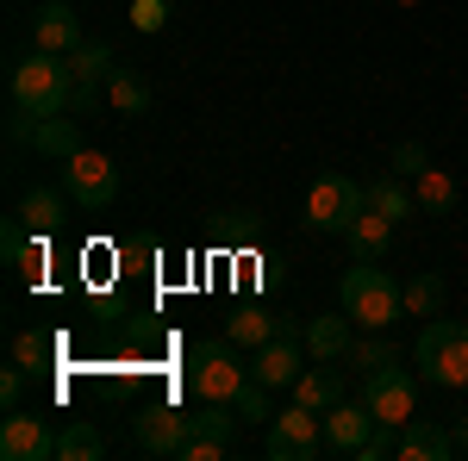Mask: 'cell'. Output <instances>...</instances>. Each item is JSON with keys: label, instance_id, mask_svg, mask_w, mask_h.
I'll use <instances>...</instances> for the list:
<instances>
[{"label": "cell", "instance_id": "cell-1", "mask_svg": "<svg viewBox=\"0 0 468 461\" xmlns=\"http://www.w3.org/2000/svg\"><path fill=\"white\" fill-rule=\"evenodd\" d=\"M69 57H50V50H32V57H19L13 63V81H6V107L32 112V119H57V112H69Z\"/></svg>", "mask_w": 468, "mask_h": 461}, {"label": "cell", "instance_id": "cell-2", "mask_svg": "<svg viewBox=\"0 0 468 461\" xmlns=\"http://www.w3.org/2000/svg\"><path fill=\"white\" fill-rule=\"evenodd\" d=\"M337 306L356 319V330H394V319L406 312V287L381 268V262H356L337 281Z\"/></svg>", "mask_w": 468, "mask_h": 461}, {"label": "cell", "instance_id": "cell-3", "mask_svg": "<svg viewBox=\"0 0 468 461\" xmlns=\"http://www.w3.org/2000/svg\"><path fill=\"white\" fill-rule=\"evenodd\" d=\"M412 361L431 387H468V324L463 319H425L419 343H412Z\"/></svg>", "mask_w": 468, "mask_h": 461}, {"label": "cell", "instance_id": "cell-4", "mask_svg": "<svg viewBox=\"0 0 468 461\" xmlns=\"http://www.w3.org/2000/svg\"><path fill=\"white\" fill-rule=\"evenodd\" d=\"M250 381V368L238 361V343H194L187 350V393L194 399H238Z\"/></svg>", "mask_w": 468, "mask_h": 461}, {"label": "cell", "instance_id": "cell-5", "mask_svg": "<svg viewBox=\"0 0 468 461\" xmlns=\"http://www.w3.org/2000/svg\"><path fill=\"white\" fill-rule=\"evenodd\" d=\"M262 456L269 461H319L324 456V412H306V405L275 412L269 436H262Z\"/></svg>", "mask_w": 468, "mask_h": 461}, {"label": "cell", "instance_id": "cell-6", "mask_svg": "<svg viewBox=\"0 0 468 461\" xmlns=\"http://www.w3.org/2000/svg\"><path fill=\"white\" fill-rule=\"evenodd\" d=\"M362 206H368L362 181L337 175V169H331V175H319L313 187H306V225H313V231H337V237H344V231L356 225Z\"/></svg>", "mask_w": 468, "mask_h": 461}, {"label": "cell", "instance_id": "cell-7", "mask_svg": "<svg viewBox=\"0 0 468 461\" xmlns=\"http://www.w3.org/2000/svg\"><path fill=\"white\" fill-rule=\"evenodd\" d=\"M362 405L375 412V424H412L419 418V381L399 368V361H388V368H375V374H362Z\"/></svg>", "mask_w": 468, "mask_h": 461}, {"label": "cell", "instance_id": "cell-8", "mask_svg": "<svg viewBox=\"0 0 468 461\" xmlns=\"http://www.w3.org/2000/svg\"><path fill=\"white\" fill-rule=\"evenodd\" d=\"M63 194H69L75 206H88V213H107L112 200H119V169H112V156L75 150L69 162H63Z\"/></svg>", "mask_w": 468, "mask_h": 461}, {"label": "cell", "instance_id": "cell-9", "mask_svg": "<svg viewBox=\"0 0 468 461\" xmlns=\"http://www.w3.org/2000/svg\"><path fill=\"white\" fill-rule=\"evenodd\" d=\"M112 50L101 44V37H81L69 50V81H75V94H69V112L75 119H88V112L101 107V94H107V81H112Z\"/></svg>", "mask_w": 468, "mask_h": 461}, {"label": "cell", "instance_id": "cell-10", "mask_svg": "<svg viewBox=\"0 0 468 461\" xmlns=\"http://www.w3.org/2000/svg\"><path fill=\"white\" fill-rule=\"evenodd\" d=\"M57 456V430L44 412H6L0 418V461H50Z\"/></svg>", "mask_w": 468, "mask_h": 461}, {"label": "cell", "instance_id": "cell-11", "mask_svg": "<svg viewBox=\"0 0 468 461\" xmlns=\"http://www.w3.org/2000/svg\"><path fill=\"white\" fill-rule=\"evenodd\" d=\"M300 374H306V350H300V330H293V319H288V324H282V337H269V343L250 355V381H262L269 393H275V387L293 393Z\"/></svg>", "mask_w": 468, "mask_h": 461}, {"label": "cell", "instance_id": "cell-12", "mask_svg": "<svg viewBox=\"0 0 468 461\" xmlns=\"http://www.w3.org/2000/svg\"><path fill=\"white\" fill-rule=\"evenodd\" d=\"M187 436H194V430H187V412H176V405H156V412H138V418H132L138 456H181Z\"/></svg>", "mask_w": 468, "mask_h": 461}, {"label": "cell", "instance_id": "cell-13", "mask_svg": "<svg viewBox=\"0 0 468 461\" xmlns=\"http://www.w3.org/2000/svg\"><path fill=\"white\" fill-rule=\"evenodd\" d=\"M368 430H375V412L362 399H337L324 412V456H356L362 443H368Z\"/></svg>", "mask_w": 468, "mask_h": 461}, {"label": "cell", "instance_id": "cell-14", "mask_svg": "<svg viewBox=\"0 0 468 461\" xmlns=\"http://www.w3.org/2000/svg\"><path fill=\"white\" fill-rule=\"evenodd\" d=\"M81 44V19H75L69 0H44L32 13V50H50V57H69Z\"/></svg>", "mask_w": 468, "mask_h": 461}, {"label": "cell", "instance_id": "cell-15", "mask_svg": "<svg viewBox=\"0 0 468 461\" xmlns=\"http://www.w3.org/2000/svg\"><path fill=\"white\" fill-rule=\"evenodd\" d=\"M356 350V319L344 312H319V319H306V355L313 361H344V355Z\"/></svg>", "mask_w": 468, "mask_h": 461}, {"label": "cell", "instance_id": "cell-16", "mask_svg": "<svg viewBox=\"0 0 468 461\" xmlns=\"http://www.w3.org/2000/svg\"><path fill=\"white\" fill-rule=\"evenodd\" d=\"M26 150H37V156H50V162H69L75 150H81V119H32V131H26Z\"/></svg>", "mask_w": 468, "mask_h": 461}, {"label": "cell", "instance_id": "cell-17", "mask_svg": "<svg viewBox=\"0 0 468 461\" xmlns=\"http://www.w3.org/2000/svg\"><path fill=\"white\" fill-rule=\"evenodd\" d=\"M443 456H456V430H443L437 418L399 424V461H443Z\"/></svg>", "mask_w": 468, "mask_h": 461}, {"label": "cell", "instance_id": "cell-18", "mask_svg": "<svg viewBox=\"0 0 468 461\" xmlns=\"http://www.w3.org/2000/svg\"><path fill=\"white\" fill-rule=\"evenodd\" d=\"M344 244H350V256H356V262H381V256H388V244H394V218L381 213V206H362L356 225L344 231Z\"/></svg>", "mask_w": 468, "mask_h": 461}, {"label": "cell", "instance_id": "cell-19", "mask_svg": "<svg viewBox=\"0 0 468 461\" xmlns=\"http://www.w3.org/2000/svg\"><path fill=\"white\" fill-rule=\"evenodd\" d=\"M337 399H344V368L337 361H319L293 381V405H306V412H331Z\"/></svg>", "mask_w": 468, "mask_h": 461}, {"label": "cell", "instance_id": "cell-20", "mask_svg": "<svg viewBox=\"0 0 468 461\" xmlns=\"http://www.w3.org/2000/svg\"><path fill=\"white\" fill-rule=\"evenodd\" d=\"M238 424H244V412H238L231 399H200V405L187 412V430H194V436H218V443H238Z\"/></svg>", "mask_w": 468, "mask_h": 461}, {"label": "cell", "instance_id": "cell-21", "mask_svg": "<svg viewBox=\"0 0 468 461\" xmlns=\"http://www.w3.org/2000/svg\"><path fill=\"white\" fill-rule=\"evenodd\" d=\"M412 200H419V213H431V218H450L456 213V175L450 169H425V175H412Z\"/></svg>", "mask_w": 468, "mask_h": 461}, {"label": "cell", "instance_id": "cell-22", "mask_svg": "<svg viewBox=\"0 0 468 461\" xmlns=\"http://www.w3.org/2000/svg\"><path fill=\"white\" fill-rule=\"evenodd\" d=\"M225 337H231L238 350H262L269 337H282V319H269L262 306H238V312L225 319Z\"/></svg>", "mask_w": 468, "mask_h": 461}, {"label": "cell", "instance_id": "cell-23", "mask_svg": "<svg viewBox=\"0 0 468 461\" xmlns=\"http://www.w3.org/2000/svg\"><path fill=\"white\" fill-rule=\"evenodd\" d=\"M443 299H450V281H443L437 268H419V275L406 281V319H437Z\"/></svg>", "mask_w": 468, "mask_h": 461}, {"label": "cell", "instance_id": "cell-24", "mask_svg": "<svg viewBox=\"0 0 468 461\" xmlns=\"http://www.w3.org/2000/svg\"><path fill=\"white\" fill-rule=\"evenodd\" d=\"M63 200H69V194H57V187H26V200H19V218H26L32 231H44V237H50V231L63 225Z\"/></svg>", "mask_w": 468, "mask_h": 461}, {"label": "cell", "instance_id": "cell-25", "mask_svg": "<svg viewBox=\"0 0 468 461\" xmlns=\"http://www.w3.org/2000/svg\"><path fill=\"white\" fill-rule=\"evenodd\" d=\"M107 100H112V112H119V119H138V112L150 107V81H144L138 69H112Z\"/></svg>", "mask_w": 468, "mask_h": 461}, {"label": "cell", "instance_id": "cell-26", "mask_svg": "<svg viewBox=\"0 0 468 461\" xmlns=\"http://www.w3.org/2000/svg\"><path fill=\"white\" fill-rule=\"evenodd\" d=\"M362 194H368V206H381V213L394 218V225H399V218H406V213H412V206H419V200L406 194V181H399L394 169H388V175H375V181H368V187H362Z\"/></svg>", "mask_w": 468, "mask_h": 461}, {"label": "cell", "instance_id": "cell-27", "mask_svg": "<svg viewBox=\"0 0 468 461\" xmlns=\"http://www.w3.org/2000/svg\"><path fill=\"white\" fill-rule=\"evenodd\" d=\"M94 456H101V430L88 418H69L57 430V461H94Z\"/></svg>", "mask_w": 468, "mask_h": 461}, {"label": "cell", "instance_id": "cell-28", "mask_svg": "<svg viewBox=\"0 0 468 461\" xmlns=\"http://www.w3.org/2000/svg\"><path fill=\"white\" fill-rule=\"evenodd\" d=\"M344 361H356L362 374H375V368L399 361V350H394V337H388V330H362V337H356V350L344 355Z\"/></svg>", "mask_w": 468, "mask_h": 461}, {"label": "cell", "instance_id": "cell-29", "mask_svg": "<svg viewBox=\"0 0 468 461\" xmlns=\"http://www.w3.org/2000/svg\"><path fill=\"white\" fill-rule=\"evenodd\" d=\"M50 355H57V343H50V337H44V330H19V337H13V361H19V368H50Z\"/></svg>", "mask_w": 468, "mask_h": 461}, {"label": "cell", "instance_id": "cell-30", "mask_svg": "<svg viewBox=\"0 0 468 461\" xmlns=\"http://www.w3.org/2000/svg\"><path fill=\"white\" fill-rule=\"evenodd\" d=\"M231 405L244 412V424H269V418H275V412H269V387H262V381H244V393H238Z\"/></svg>", "mask_w": 468, "mask_h": 461}, {"label": "cell", "instance_id": "cell-31", "mask_svg": "<svg viewBox=\"0 0 468 461\" xmlns=\"http://www.w3.org/2000/svg\"><path fill=\"white\" fill-rule=\"evenodd\" d=\"M388 456H399V430L394 424H375V430H368V443L356 449V461H388Z\"/></svg>", "mask_w": 468, "mask_h": 461}, {"label": "cell", "instance_id": "cell-32", "mask_svg": "<svg viewBox=\"0 0 468 461\" xmlns=\"http://www.w3.org/2000/svg\"><path fill=\"white\" fill-rule=\"evenodd\" d=\"M169 26V0H132V32H163Z\"/></svg>", "mask_w": 468, "mask_h": 461}, {"label": "cell", "instance_id": "cell-33", "mask_svg": "<svg viewBox=\"0 0 468 461\" xmlns=\"http://www.w3.org/2000/svg\"><path fill=\"white\" fill-rule=\"evenodd\" d=\"M431 169V150L419 138H406V143H394V175H425Z\"/></svg>", "mask_w": 468, "mask_h": 461}, {"label": "cell", "instance_id": "cell-34", "mask_svg": "<svg viewBox=\"0 0 468 461\" xmlns=\"http://www.w3.org/2000/svg\"><path fill=\"white\" fill-rule=\"evenodd\" d=\"M225 456H231V443H218V436H187L176 461H225Z\"/></svg>", "mask_w": 468, "mask_h": 461}, {"label": "cell", "instance_id": "cell-35", "mask_svg": "<svg viewBox=\"0 0 468 461\" xmlns=\"http://www.w3.org/2000/svg\"><path fill=\"white\" fill-rule=\"evenodd\" d=\"M26 381H32V368H19V361H13V368L0 374V405H6V412H13V405L26 399Z\"/></svg>", "mask_w": 468, "mask_h": 461}, {"label": "cell", "instance_id": "cell-36", "mask_svg": "<svg viewBox=\"0 0 468 461\" xmlns=\"http://www.w3.org/2000/svg\"><path fill=\"white\" fill-rule=\"evenodd\" d=\"M456 449H463V456H468V412H463V418H456Z\"/></svg>", "mask_w": 468, "mask_h": 461}, {"label": "cell", "instance_id": "cell-37", "mask_svg": "<svg viewBox=\"0 0 468 461\" xmlns=\"http://www.w3.org/2000/svg\"><path fill=\"white\" fill-rule=\"evenodd\" d=\"M399 6H419V0H399Z\"/></svg>", "mask_w": 468, "mask_h": 461}]
</instances>
